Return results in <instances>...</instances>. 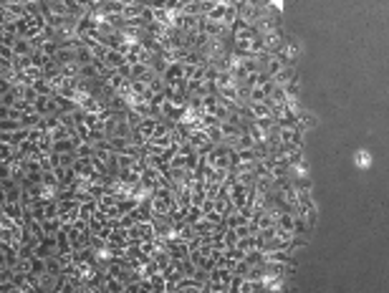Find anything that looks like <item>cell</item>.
I'll return each mask as SVG.
<instances>
[{"mask_svg": "<svg viewBox=\"0 0 389 293\" xmlns=\"http://www.w3.org/2000/svg\"><path fill=\"white\" fill-rule=\"evenodd\" d=\"M36 111L41 114V116H53V114H61V104H59V94L56 96H38V101H36Z\"/></svg>", "mask_w": 389, "mask_h": 293, "instance_id": "cell-1", "label": "cell"}, {"mask_svg": "<svg viewBox=\"0 0 389 293\" xmlns=\"http://www.w3.org/2000/svg\"><path fill=\"white\" fill-rule=\"evenodd\" d=\"M167 253H170L175 260H182V258H187L190 255V248H187V240L185 238H180V235H172V238H167Z\"/></svg>", "mask_w": 389, "mask_h": 293, "instance_id": "cell-2", "label": "cell"}, {"mask_svg": "<svg viewBox=\"0 0 389 293\" xmlns=\"http://www.w3.org/2000/svg\"><path fill=\"white\" fill-rule=\"evenodd\" d=\"M248 111L256 122H263V119H273V106L270 101H248Z\"/></svg>", "mask_w": 389, "mask_h": 293, "instance_id": "cell-3", "label": "cell"}, {"mask_svg": "<svg viewBox=\"0 0 389 293\" xmlns=\"http://www.w3.org/2000/svg\"><path fill=\"white\" fill-rule=\"evenodd\" d=\"M278 142L281 144H301V137H303V132L298 129V127H278Z\"/></svg>", "mask_w": 389, "mask_h": 293, "instance_id": "cell-4", "label": "cell"}, {"mask_svg": "<svg viewBox=\"0 0 389 293\" xmlns=\"http://www.w3.org/2000/svg\"><path fill=\"white\" fill-rule=\"evenodd\" d=\"M260 41H263V46H265V53H278V48L283 46V36H281V31L260 33Z\"/></svg>", "mask_w": 389, "mask_h": 293, "instance_id": "cell-5", "label": "cell"}, {"mask_svg": "<svg viewBox=\"0 0 389 293\" xmlns=\"http://www.w3.org/2000/svg\"><path fill=\"white\" fill-rule=\"evenodd\" d=\"M104 64H106L109 69H122V66L129 64V58H127V53H122V51H117V48H109L106 56H104Z\"/></svg>", "mask_w": 389, "mask_h": 293, "instance_id": "cell-6", "label": "cell"}, {"mask_svg": "<svg viewBox=\"0 0 389 293\" xmlns=\"http://www.w3.org/2000/svg\"><path fill=\"white\" fill-rule=\"evenodd\" d=\"M207 73V64H185V78L187 81H202Z\"/></svg>", "mask_w": 389, "mask_h": 293, "instance_id": "cell-7", "label": "cell"}, {"mask_svg": "<svg viewBox=\"0 0 389 293\" xmlns=\"http://www.w3.org/2000/svg\"><path fill=\"white\" fill-rule=\"evenodd\" d=\"M144 8H147V5L136 3V0H129L127 8H124V20L131 23V20H136V18H144Z\"/></svg>", "mask_w": 389, "mask_h": 293, "instance_id": "cell-8", "label": "cell"}, {"mask_svg": "<svg viewBox=\"0 0 389 293\" xmlns=\"http://www.w3.org/2000/svg\"><path fill=\"white\" fill-rule=\"evenodd\" d=\"M278 56H281L288 66H293V64H296V58H298V46L288 41V43H283L281 48H278Z\"/></svg>", "mask_w": 389, "mask_h": 293, "instance_id": "cell-9", "label": "cell"}, {"mask_svg": "<svg viewBox=\"0 0 389 293\" xmlns=\"http://www.w3.org/2000/svg\"><path fill=\"white\" fill-rule=\"evenodd\" d=\"M41 225H43V230H46V235H59L61 227H64V220H61V218H46Z\"/></svg>", "mask_w": 389, "mask_h": 293, "instance_id": "cell-10", "label": "cell"}, {"mask_svg": "<svg viewBox=\"0 0 389 293\" xmlns=\"http://www.w3.org/2000/svg\"><path fill=\"white\" fill-rule=\"evenodd\" d=\"M129 0H106L104 3V10L109 15H124V8H127Z\"/></svg>", "mask_w": 389, "mask_h": 293, "instance_id": "cell-11", "label": "cell"}, {"mask_svg": "<svg viewBox=\"0 0 389 293\" xmlns=\"http://www.w3.org/2000/svg\"><path fill=\"white\" fill-rule=\"evenodd\" d=\"M273 81H275L278 86H288V83H293V81H296V69H293V66H286L278 76H273Z\"/></svg>", "mask_w": 389, "mask_h": 293, "instance_id": "cell-12", "label": "cell"}, {"mask_svg": "<svg viewBox=\"0 0 389 293\" xmlns=\"http://www.w3.org/2000/svg\"><path fill=\"white\" fill-rule=\"evenodd\" d=\"M38 283H41V291H56V283H59V276H53V273H41L38 276Z\"/></svg>", "mask_w": 389, "mask_h": 293, "instance_id": "cell-13", "label": "cell"}, {"mask_svg": "<svg viewBox=\"0 0 389 293\" xmlns=\"http://www.w3.org/2000/svg\"><path fill=\"white\" fill-rule=\"evenodd\" d=\"M124 119L129 122V127H131V129H139V127H142V122L147 119V116H142V114L134 111V109H127V111H124Z\"/></svg>", "mask_w": 389, "mask_h": 293, "instance_id": "cell-14", "label": "cell"}, {"mask_svg": "<svg viewBox=\"0 0 389 293\" xmlns=\"http://www.w3.org/2000/svg\"><path fill=\"white\" fill-rule=\"evenodd\" d=\"M149 91H152V96H154V94H164V91H167V78L157 73V76L149 81Z\"/></svg>", "mask_w": 389, "mask_h": 293, "instance_id": "cell-15", "label": "cell"}, {"mask_svg": "<svg viewBox=\"0 0 389 293\" xmlns=\"http://www.w3.org/2000/svg\"><path fill=\"white\" fill-rule=\"evenodd\" d=\"M230 146H233L235 152H240V149H250V146H256V142H253V137H250V134L245 132V134H243L240 139H235Z\"/></svg>", "mask_w": 389, "mask_h": 293, "instance_id": "cell-16", "label": "cell"}, {"mask_svg": "<svg viewBox=\"0 0 389 293\" xmlns=\"http://www.w3.org/2000/svg\"><path fill=\"white\" fill-rule=\"evenodd\" d=\"M314 124H316V119H314L311 114H303V111L298 114V119H296V127H298L301 132H306V129H314Z\"/></svg>", "mask_w": 389, "mask_h": 293, "instance_id": "cell-17", "label": "cell"}, {"mask_svg": "<svg viewBox=\"0 0 389 293\" xmlns=\"http://www.w3.org/2000/svg\"><path fill=\"white\" fill-rule=\"evenodd\" d=\"M180 13H185V15H202V3H197V0H187Z\"/></svg>", "mask_w": 389, "mask_h": 293, "instance_id": "cell-18", "label": "cell"}, {"mask_svg": "<svg viewBox=\"0 0 389 293\" xmlns=\"http://www.w3.org/2000/svg\"><path fill=\"white\" fill-rule=\"evenodd\" d=\"M225 13H228V5L217 3V5L207 13V18H210V20H222V23H225Z\"/></svg>", "mask_w": 389, "mask_h": 293, "instance_id": "cell-19", "label": "cell"}, {"mask_svg": "<svg viewBox=\"0 0 389 293\" xmlns=\"http://www.w3.org/2000/svg\"><path fill=\"white\" fill-rule=\"evenodd\" d=\"M76 61H78L81 66H83V64H91V61H94V53H91L86 46H81V48L76 51Z\"/></svg>", "mask_w": 389, "mask_h": 293, "instance_id": "cell-20", "label": "cell"}, {"mask_svg": "<svg viewBox=\"0 0 389 293\" xmlns=\"http://www.w3.org/2000/svg\"><path fill=\"white\" fill-rule=\"evenodd\" d=\"M200 218H205V208H202V205H190L187 220H190V222H197Z\"/></svg>", "mask_w": 389, "mask_h": 293, "instance_id": "cell-21", "label": "cell"}, {"mask_svg": "<svg viewBox=\"0 0 389 293\" xmlns=\"http://www.w3.org/2000/svg\"><path fill=\"white\" fill-rule=\"evenodd\" d=\"M220 185H222V182H207V200L220 197Z\"/></svg>", "mask_w": 389, "mask_h": 293, "instance_id": "cell-22", "label": "cell"}, {"mask_svg": "<svg viewBox=\"0 0 389 293\" xmlns=\"http://www.w3.org/2000/svg\"><path fill=\"white\" fill-rule=\"evenodd\" d=\"M185 3H187V0H164V5H167V10H175V13H180Z\"/></svg>", "mask_w": 389, "mask_h": 293, "instance_id": "cell-23", "label": "cell"}, {"mask_svg": "<svg viewBox=\"0 0 389 293\" xmlns=\"http://www.w3.org/2000/svg\"><path fill=\"white\" fill-rule=\"evenodd\" d=\"M215 5H217V0H205V3H202V15H207Z\"/></svg>", "mask_w": 389, "mask_h": 293, "instance_id": "cell-24", "label": "cell"}, {"mask_svg": "<svg viewBox=\"0 0 389 293\" xmlns=\"http://www.w3.org/2000/svg\"><path fill=\"white\" fill-rule=\"evenodd\" d=\"M104 3H106V0H94V5H104Z\"/></svg>", "mask_w": 389, "mask_h": 293, "instance_id": "cell-25", "label": "cell"}, {"mask_svg": "<svg viewBox=\"0 0 389 293\" xmlns=\"http://www.w3.org/2000/svg\"><path fill=\"white\" fill-rule=\"evenodd\" d=\"M197 3H205V0H197Z\"/></svg>", "mask_w": 389, "mask_h": 293, "instance_id": "cell-26", "label": "cell"}]
</instances>
